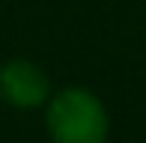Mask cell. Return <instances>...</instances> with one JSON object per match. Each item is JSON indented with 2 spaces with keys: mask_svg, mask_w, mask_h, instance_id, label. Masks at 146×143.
<instances>
[{
  "mask_svg": "<svg viewBox=\"0 0 146 143\" xmlns=\"http://www.w3.org/2000/svg\"><path fill=\"white\" fill-rule=\"evenodd\" d=\"M51 143H108L110 116L104 101L87 87H63L45 101Z\"/></svg>",
  "mask_w": 146,
  "mask_h": 143,
  "instance_id": "1",
  "label": "cell"
},
{
  "mask_svg": "<svg viewBox=\"0 0 146 143\" xmlns=\"http://www.w3.org/2000/svg\"><path fill=\"white\" fill-rule=\"evenodd\" d=\"M51 99V77L39 63L27 57H12L0 66V101L15 110L45 107Z\"/></svg>",
  "mask_w": 146,
  "mask_h": 143,
  "instance_id": "2",
  "label": "cell"
}]
</instances>
